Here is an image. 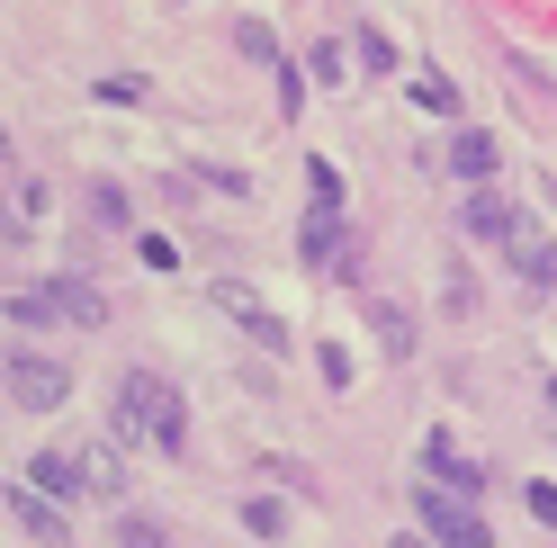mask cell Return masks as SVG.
<instances>
[{
    "label": "cell",
    "instance_id": "obj_1",
    "mask_svg": "<svg viewBox=\"0 0 557 548\" xmlns=\"http://www.w3.org/2000/svg\"><path fill=\"white\" fill-rule=\"evenodd\" d=\"M109 440H153L162 459H181L189 450V404L171 378H153V369H117V396H109Z\"/></svg>",
    "mask_w": 557,
    "mask_h": 548
},
{
    "label": "cell",
    "instance_id": "obj_2",
    "mask_svg": "<svg viewBox=\"0 0 557 548\" xmlns=\"http://www.w3.org/2000/svg\"><path fill=\"white\" fill-rule=\"evenodd\" d=\"M413 522H423L432 548H485V512L449 486H423V476H413Z\"/></svg>",
    "mask_w": 557,
    "mask_h": 548
},
{
    "label": "cell",
    "instance_id": "obj_3",
    "mask_svg": "<svg viewBox=\"0 0 557 548\" xmlns=\"http://www.w3.org/2000/svg\"><path fill=\"white\" fill-rule=\"evenodd\" d=\"M0 387H10V404H27V414H63L73 369L46 360V351H0Z\"/></svg>",
    "mask_w": 557,
    "mask_h": 548
},
{
    "label": "cell",
    "instance_id": "obj_4",
    "mask_svg": "<svg viewBox=\"0 0 557 548\" xmlns=\"http://www.w3.org/2000/svg\"><path fill=\"white\" fill-rule=\"evenodd\" d=\"M207 306H216V315H234V333H252L270 360L288 351V324L270 315V297H261V288H243V279H207Z\"/></svg>",
    "mask_w": 557,
    "mask_h": 548
},
{
    "label": "cell",
    "instance_id": "obj_5",
    "mask_svg": "<svg viewBox=\"0 0 557 548\" xmlns=\"http://www.w3.org/2000/svg\"><path fill=\"white\" fill-rule=\"evenodd\" d=\"M413 468H423V486H449V495H485V459H468L449 432H423V450H413Z\"/></svg>",
    "mask_w": 557,
    "mask_h": 548
},
{
    "label": "cell",
    "instance_id": "obj_6",
    "mask_svg": "<svg viewBox=\"0 0 557 548\" xmlns=\"http://www.w3.org/2000/svg\"><path fill=\"white\" fill-rule=\"evenodd\" d=\"M504 261H512L531 288H557V234H548V225L521 216V225H512V244H504Z\"/></svg>",
    "mask_w": 557,
    "mask_h": 548
},
{
    "label": "cell",
    "instance_id": "obj_7",
    "mask_svg": "<svg viewBox=\"0 0 557 548\" xmlns=\"http://www.w3.org/2000/svg\"><path fill=\"white\" fill-rule=\"evenodd\" d=\"M37 297H46V315H63V324H82V333H90V324H109V297H99L90 279H73V270H63V279H46Z\"/></svg>",
    "mask_w": 557,
    "mask_h": 548
},
{
    "label": "cell",
    "instance_id": "obj_8",
    "mask_svg": "<svg viewBox=\"0 0 557 548\" xmlns=\"http://www.w3.org/2000/svg\"><path fill=\"white\" fill-rule=\"evenodd\" d=\"M449 171H459L468 189H495V171H504L495 135H485V126H459V135H449Z\"/></svg>",
    "mask_w": 557,
    "mask_h": 548
},
{
    "label": "cell",
    "instance_id": "obj_9",
    "mask_svg": "<svg viewBox=\"0 0 557 548\" xmlns=\"http://www.w3.org/2000/svg\"><path fill=\"white\" fill-rule=\"evenodd\" d=\"M27 486L54 495V503H82V495H90V476H82L73 450H37V459H27Z\"/></svg>",
    "mask_w": 557,
    "mask_h": 548
},
{
    "label": "cell",
    "instance_id": "obj_10",
    "mask_svg": "<svg viewBox=\"0 0 557 548\" xmlns=\"http://www.w3.org/2000/svg\"><path fill=\"white\" fill-rule=\"evenodd\" d=\"M512 225H521V208H512V198H495V189H468V234H476V244H512Z\"/></svg>",
    "mask_w": 557,
    "mask_h": 548
},
{
    "label": "cell",
    "instance_id": "obj_11",
    "mask_svg": "<svg viewBox=\"0 0 557 548\" xmlns=\"http://www.w3.org/2000/svg\"><path fill=\"white\" fill-rule=\"evenodd\" d=\"M10 512H18V531H27V539H54V548L73 539V531H63V503H54V495H37V486H18V495H10Z\"/></svg>",
    "mask_w": 557,
    "mask_h": 548
},
{
    "label": "cell",
    "instance_id": "obj_12",
    "mask_svg": "<svg viewBox=\"0 0 557 548\" xmlns=\"http://www.w3.org/2000/svg\"><path fill=\"white\" fill-rule=\"evenodd\" d=\"M413 109H432V117H459V90H449V73H432V63H413Z\"/></svg>",
    "mask_w": 557,
    "mask_h": 548
},
{
    "label": "cell",
    "instance_id": "obj_13",
    "mask_svg": "<svg viewBox=\"0 0 557 548\" xmlns=\"http://www.w3.org/2000/svg\"><path fill=\"white\" fill-rule=\"evenodd\" d=\"M82 476H90V495H117V440H90V450H73Z\"/></svg>",
    "mask_w": 557,
    "mask_h": 548
},
{
    "label": "cell",
    "instance_id": "obj_14",
    "mask_svg": "<svg viewBox=\"0 0 557 548\" xmlns=\"http://www.w3.org/2000/svg\"><path fill=\"white\" fill-rule=\"evenodd\" d=\"M270 73H278V117H297L306 109V73H297V63H270Z\"/></svg>",
    "mask_w": 557,
    "mask_h": 548
},
{
    "label": "cell",
    "instance_id": "obj_15",
    "mask_svg": "<svg viewBox=\"0 0 557 548\" xmlns=\"http://www.w3.org/2000/svg\"><path fill=\"white\" fill-rule=\"evenodd\" d=\"M243 531H252V539H278V531H288V512H278V503H243Z\"/></svg>",
    "mask_w": 557,
    "mask_h": 548
},
{
    "label": "cell",
    "instance_id": "obj_16",
    "mask_svg": "<svg viewBox=\"0 0 557 548\" xmlns=\"http://www.w3.org/2000/svg\"><path fill=\"white\" fill-rule=\"evenodd\" d=\"M369 315H377V341H387V351H413V324L396 315V306H369Z\"/></svg>",
    "mask_w": 557,
    "mask_h": 548
},
{
    "label": "cell",
    "instance_id": "obj_17",
    "mask_svg": "<svg viewBox=\"0 0 557 548\" xmlns=\"http://www.w3.org/2000/svg\"><path fill=\"white\" fill-rule=\"evenodd\" d=\"M315 360H324V387H351V351H342V341H324Z\"/></svg>",
    "mask_w": 557,
    "mask_h": 548
},
{
    "label": "cell",
    "instance_id": "obj_18",
    "mask_svg": "<svg viewBox=\"0 0 557 548\" xmlns=\"http://www.w3.org/2000/svg\"><path fill=\"white\" fill-rule=\"evenodd\" d=\"M531 512H540V522L557 531V486H548V476H531Z\"/></svg>",
    "mask_w": 557,
    "mask_h": 548
},
{
    "label": "cell",
    "instance_id": "obj_19",
    "mask_svg": "<svg viewBox=\"0 0 557 548\" xmlns=\"http://www.w3.org/2000/svg\"><path fill=\"white\" fill-rule=\"evenodd\" d=\"M117 539H126V548H162V531H153V522H126Z\"/></svg>",
    "mask_w": 557,
    "mask_h": 548
},
{
    "label": "cell",
    "instance_id": "obj_20",
    "mask_svg": "<svg viewBox=\"0 0 557 548\" xmlns=\"http://www.w3.org/2000/svg\"><path fill=\"white\" fill-rule=\"evenodd\" d=\"M0 171H18V153H10V126H0Z\"/></svg>",
    "mask_w": 557,
    "mask_h": 548
},
{
    "label": "cell",
    "instance_id": "obj_21",
    "mask_svg": "<svg viewBox=\"0 0 557 548\" xmlns=\"http://www.w3.org/2000/svg\"><path fill=\"white\" fill-rule=\"evenodd\" d=\"M10 234H18V225H10V208H0V244H10Z\"/></svg>",
    "mask_w": 557,
    "mask_h": 548
},
{
    "label": "cell",
    "instance_id": "obj_22",
    "mask_svg": "<svg viewBox=\"0 0 557 548\" xmlns=\"http://www.w3.org/2000/svg\"><path fill=\"white\" fill-rule=\"evenodd\" d=\"M396 548H432V539H413V531H405V539H396Z\"/></svg>",
    "mask_w": 557,
    "mask_h": 548
}]
</instances>
